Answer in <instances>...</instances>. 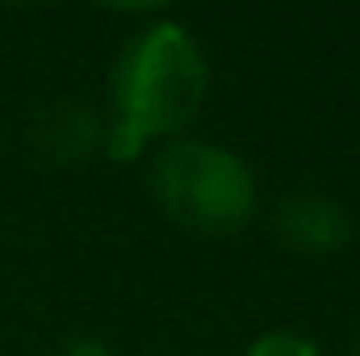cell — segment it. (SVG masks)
<instances>
[{"mask_svg":"<svg viewBox=\"0 0 360 356\" xmlns=\"http://www.w3.org/2000/svg\"><path fill=\"white\" fill-rule=\"evenodd\" d=\"M210 89V68L197 38L180 21H155L130 38L122 51L109 101L113 117L101 130L105 151L117 164H130L147 151V143L184 130Z\"/></svg>","mask_w":360,"mask_h":356,"instance_id":"6da1fadb","label":"cell"},{"mask_svg":"<svg viewBox=\"0 0 360 356\" xmlns=\"http://www.w3.org/2000/svg\"><path fill=\"white\" fill-rule=\"evenodd\" d=\"M151 189L168 218L201 235L239 231L260 201L256 172L243 155L214 143H172L151 164Z\"/></svg>","mask_w":360,"mask_h":356,"instance_id":"7a4b0ae2","label":"cell"},{"mask_svg":"<svg viewBox=\"0 0 360 356\" xmlns=\"http://www.w3.org/2000/svg\"><path fill=\"white\" fill-rule=\"evenodd\" d=\"M276 235L297 252H335L352 239V214L331 193H289L276 205Z\"/></svg>","mask_w":360,"mask_h":356,"instance_id":"3957f363","label":"cell"},{"mask_svg":"<svg viewBox=\"0 0 360 356\" xmlns=\"http://www.w3.org/2000/svg\"><path fill=\"white\" fill-rule=\"evenodd\" d=\"M96 139H101V126H96L92 109L80 105V101H68V96L59 105L42 109V117L34 126V147L51 164H76V160H84L96 147Z\"/></svg>","mask_w":360,"mask_h":356,"instance_id":"277c9868","label":"cell"},{"mask_svg":"<svg viewBox=\"0 0 360 356\" xmlns=\"http://www.w3.org/2000/svg\"><path fill=\"white\" fill-rule=\"evenodd\" d=\"M243 356H319V344L306 340L302 331L281 327V331H264V336H256Z\"/></svg>","mask_w":360,"mask_h":356,"instance_id":"5b68a950","label":"cell"},{"mask_svg":"<svg viewBox=\"0 0 360 356\" xmlns=\"http://www.w3.org/2000/svg\"><path fill=\"white\" fill-rule=\"evenodd\" d=\"M55 356H113V352H109L101 340H89V336H84V340H68Z\"/></svg>","mask_w":360,"mask_h":356,"instance_id":"8992f818","label":"cell"}]
</instances>
